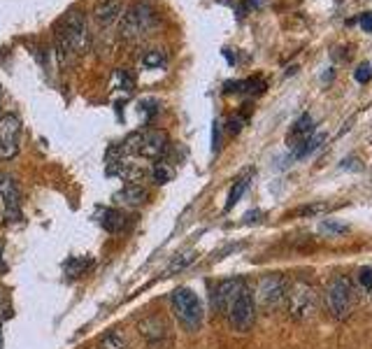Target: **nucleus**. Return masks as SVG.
I'll use <instances>...</instances> for the list:
<instances>
[{
  "label": "nucleus",
  "mask_w": 372,
  "mask_h": 349,
  "mask_svg": "<svg viewBox=\"0 0 372 349\" xmlns=\"http://www.w3.org/2000/svg\"><path fill=\"white\" fill-rule=\"evenodd\" d=\"M215 308L228 319V324L237 333H247L254 326L256 319V303L254 291L249 289L247 279L230 277L217 284L215 291Z\"/></svg>",
  "instance_id": "obj_1"
},
{
  "label": "nucleus",
  "mask_w": 372,
  "mask_h": 349,
  "mask_svg": "<svg viewBox=\"0 0 372 349\" xmlns=\"http://www.w3.org/2000/svg\"><path fill=\"white\" fill-rule=\"evenodd\" d=\"M286 312L294 321H309L314 319V314L319 310V293L316 286L305 277H296L294 282H289L286 286Z\"/></svg>",
  "instance_id": "obj_2"
},
{
  "label": "nucleus",
  "mask_w": 372,
  "mask_h": 349,
  "mask_svg": "<svg viewBox=\"0 0 372 349\" xmlns=\"http://www.w3.org/2000/svg\"><path fill=\"white\" fill-rule=\"evenodd\" d=\"M324 298L331 317H335L338 321H347L353 314V308H356V289H353L347 275H333L326 282Z\"/></svg>",
  "instance_id": "obj_3"
},
{
  "label": "nucleus",
  "mask_w": 372,
  "mask_h": 349,
  "mask_svg": "<svg viewBox=\"0 0 372 349\" xmlns=\"http://www.w3.org/2000/svg\"><path fill=\"white\" fill-rule=\"evenodd\" d=\"M158 16L156 10L149 3H135L130 5L119 19V35L123 40H140L145 38L156 26Z\"/></svg>",
  "instance_id": "obj_4"
},
{
  "label": "nucleus",
  "mask_w": 372,
  "mask_h": 349,
  "mask_svg": "<svg viewBox=\"0 0 372 349\" xmlns=\"http://www.w3.org/2000/svg\"><path fill=\"white\" fill-rule=\"evenodd\" d=\"M172 310L177 321L184 326V330L189 333H196L202 326V319H205V310H202V303L196 293L186 286H180V289L172 291Z\"/></svg>",
  "instance_id": "obj_5"
},
{
  "label": "nucleus",
  "mask_w": 372,
  "mask_h": 349,
  "mask_svg": "<svg viewBox=\"0 0 372 349\" xmlns=\"http://www.w3.org/2000/svg\"><path fill=\"white\" fill-rule=\"evenodd\" d=\"M286 286H289V279L281 275V273H268L259 279L256 284V291H254V303L256 308L263 310V312H272L284 305L286 298Z\"/></svg>",
  "instance_id": "obj_6"
},
{
  "label": "nucleus",
  "mask_w": 372,
  "mask_h": 349,
  "mask_svg": "<svg viewBox=\"0 0 372 349\" xmlns=\"http://www.w3.org/2000/svg\"><path fill=\"white\" fill-rule=\"evenodd\" d=\"M58 49L63 54H82L86 49V21L82 12H68L58 26Z\"/></svg>",
  "instance_id": "obj_7"
},
{
  "label": "nucleus",
  "mask_w": 372,
  "mask_h": 349,
  "mask_svg": "<svg viewBox=\"0 0 372 349\" xmlns=\"http://www.w3.org/2000/svg\"><path fill=\"white\" fill-rule=\"evenodd\" d=\"M21 121L16 115L0 117V161H10L19 154Z\"/></svg>",
  "instance_id": "obj_8"
},
{
  "label": "nucleus",
  "mask_w": 372,
  "mask_h": 349,
  "mask_svg": "<svg viewBox=\"0 0 372 349\" xmlns=\"http://www.w3.org/2000/svg\"><path fill=\"white\" fill-rule=\"evenodd\" d=\"M0 205L7 222H21V191L12 174H0Z\"/></svg>",
  "instance_id": "obj_9"
},
{
  "label": "nucleus",
  "mask_w": 372,
  "mask_h": 349,
  "mask_svg": "<svg viewBox=\"0 0 372 349\" xmlns=\"http://www.w3.org/2000/svg\"><path fill=\"white\" fill-rule=\"evenodd\" d=\"M167 150V135L165 130H145L140 135V145H138V156L149 161H161V156Z\"/></svg>",
  "instance_id": "obj_10"
},
{
  "label": "nucleus",
  "mask_w": 372,
  "mask_h": 349,
  "mask_svg": "<svg viewBox=\"0 0 372 349\" xmlns=\"http://www.w3.org/2000/svg\"><path fill=\"white\" fill-rule=\"evenodd\" d=\"M138 330H140V335H143L147 343H152V345L163 343V340L170 335V326H167V321L163 317H158V314L145 317L138 324Z\"/></svg>",
  "instance_id": "obj_11"
},
{
  "label": "nucleus",
  "mask_w": 372,
  "mask_h": 349,
  "mask_svg": "<svg viewBox=\"0 0 372 349\" xmlns=\"http://www.w3.org/2000/svg\"><path fill=\"white\" fill-rule=\"evenodd\" d=\"M312 135H314V119L309 115H303L289 130V137H286L289 147H294V150L298 152Z\"/></svg>",
  "instance_id": "obj_12"
},
{
  "label": "nucleus",
  "mask_w": 372,
  "mask_h": 349,
  "mask_svg": "<svg viewBox=\"0 0 372 349\" xmlns=\"http://www.w3.org/2000/svg\"><path fill=\"white\" fill-rule=\"evenodd\" d=\"M147 198H149V191H147V187L140 184V182H128V184L123 187L117 196H114V200H117V203L128 205V207L143 205Z\"/></svg>",
  "instance_id": "obj_13"
},
{
  "label": "nucleus",
  "mask_w": 372,
  "mask_h": 349,
  "mask_svg": "<svg viewBox=\"0 0 372 349\" xmlns=\"http://www.w3.org/2000/svg\"><path fill=\"white\" fill-rule=\"evenodd\" d=\"M93 16L100 26H112L121 19V0H98L93 7Z\"/></svg>",
  "instance_id": "obj_14"
},
{
  "label": "nucleus",
  "mask_w": 372,
  "mask_h": 349,
  "mask_svg": "<svg viewBox=\"0 0 372 349\" xmlns=\"http://www.w3.org/2000/svg\"><path fill=\"white\" fill-rule=\"evenodd\" d=\"M100 224L105 231L110 233H117V231H123V226H126V214L119 212V209H100Z\"/></svg>",
  "instance_id": "obj_15"
},
{
  "label": "nucleus",
  "mask_w": 372,
  "mask_h": 349,
  "mask_svg": "<svg viewBox=\"0 0 372 349\" xmlns=\"http://www.w3.org/2000/svg\"><path fill=\"white\" fill-rule=\"evenodd\" d=\"M265 89V82L263 80H244V82H228L226 84V91H247V93H261Z\"/></svg>",
  "instance_id": "obj_16"
},
{
  "label": "nucleus",
  "mask_w": 372,
  "mask_h": 349,
  "mask_svg": "<svg viewBox=\"0 0 372 349\" xmlns=\"http://www.w3.org/2000/svg\"><path fill=\"white\" fill-rule=\"evenodd\" d=\"M91 268H93V261H88V259H70L66 264V273L70 277H82Z\"/></svg>",
  "instance_id": "obj_17"
},
{
  "label": "nucleus",
  "mask_w": 372,
  "mask_h": 349,
  "mask_svg": "<svg viewBox=\"0 0 372 349\" xmlns=\"http://www.w3.org/2000/svg\"><path fill=\"white\" fill-rule=\"evenodd\" d=\"M247 187H249V177H240V179L235 182V187L230 189V194H228V200H226V207H224L226 212H228V209H233V207H235V203H237V200L242 198V194H244V191H247Z\"/></svg>",
  "instance_id": "obj_18"
},
{
  "label": "nucleus",
  "mask_w": 372,
  "mask_h": 349,
  "mask_svg": "<svg viewBox=\"0 0 372 349\" xmlns=\"http://www.w3.org/2000/svg\"><path fill=\"white\" fill-rule=\"evenodd\" d=\"M100 349H128V343H126V338L119 333V330H110L108 335H103Z\"/></svg>",
  "instance_id": "obj_19"
},
{
  "label": "nucleus",
  "mask_w": 372,
  "mask_h": 349,
  "mask_svg": "<svg viewBox=\"0 0 372 349\" xmlns=\"http://www.w3.org/2000/svg\"><path fill=\"white\" fill-rule=\"evenodd\" d=\"M193 261H196V251H186V254H182V256H177L170 266H167V270H165V275H175V273H180V270H184L186 266H191Z\"/></svg>",
  "instance_id": "obj_20"
},
{
  "label": "nucleus",
  "mask_w": 372,
  "mask_h": 349,
  "mask_svg": "<svg viewBox=\"0 0 372 349\" xmlns=\"http://www.w3.org/2000/svg\"><path fill=\"white\" fill-rule=\"evenodd\" d=\"M152 179L156 182V184H167V182L172 179V170L167 168L165 163H156L152 168Z\"/></svg>",
  "instance_id": "obj_21"
},
{
  "label": "nucleus",
  "mask_w": 372,
  "mask_h": 349,
  "mask_svg": "<svg viewBox=\"0 0 372 349\" xmlns=\"http://www.w3.org/2000/svg\"><path fill=\"white\" fill-rule=\"evenodd\" d=\"M143 63H145V68H161V66H165V54L161 49H152L145 54Z\"/></svg>",
  "instance_id": "obj_22"
},
{
  "label": "nucleus",
  "mask_w": 372,
  "mask_h": 349,
  "mask_svg": "<svg viewBox=\"0 0 372 349\" xmlns=\"http://www.w3.org/2000/svg\"><path fill=\"white\" fill-rule=\"evenodd\" d=\"M324 137L326 135H312V137H309L307 140V142L303 145V147H300V150L296 152V156H298V159H303V156H307V154H312L314 150H316V147L319 145H321L324 142Z\"/></svg>",
  "instance_id": "obj_23"
},
{
  "label": "nucleus",
  "mask_w": 372,
  "mask_h": 349,
  "mask_svg": "<svg viewBox=\"0 0 372 349\" xmlns=\"http://www.w3.org/2000/svg\"><path fill=\"white\" fill-rule=\"evenodd\" d=\"M321 231H324V233H329V235H344V233L349 231V226H347V224H340V222L329 219V222H324V224H321Z\"/></svg>",
  "instance_id": "obj_24"
},
{
  "label": "nucleus",
  "mask_w": 372,
  "mask_h": 349,
  "mask_svg": "<svg viewBox=\"0 0 372 349\" xmlns=\"http://www.w3.org/2000/svg\"><path fill=\"white\" fill-rule=\"evenodd\" d=\"M358 284L366 293H372V268H361L358 270Z\"/></svg>",
  "instance_id": "obj_25"
},
{
  "label": "nucleus",
  "mask_w": 372,
  "mask_h": 349,
  "mask_svg": "<svg viewBox=\"0 0 372 349\" xmlns=\"http://www.w3.org/2000/svg\"><path fill=\"white\" fill-rule=\"evenodd\" d=\"M326 209V205L324 203H314V205H303V207H298L296 209V217H314V214H321Z\"/></svg>",
  "instance_id": "obj_26"
},
{
  "label": "nucleus",
  "mask_w": 372,
  "mask_h": 349,
  "mask_svg": "<svg viewBox=\"0 0 372 349\" xmlns=\"http://www.w3.org/2000/svg\"><path fill=\"white\" fill-rule=\"evenodd\" d=\"M12 317V305H10V298H7V293L0 289V321L3 319H10Z\"/></svg>",
  "instance_id": "obj_27"
},
{
  "label": "nucleus",
  "mask_w": 372,
  "mask_h": 349,
  "mask_svg": "<svg viewBox=\"0 0 372 349\" xmlns=\"http://www.w3.org/2000/svg\"><path fill=\"white\" fill-rule=\"evenodd\" d=\"M353 77H356V82H361V84L370 82V77H372V68H370V63H361V66L356 68V73H353Z\"/></svg>",
  "instance_id": "obj_28"
},
{
  "label": "nucleus",
  "mask_w": 372,
  "mask_h": 349,
  "mask_svg": "<svg viewBox=\"0 0 372 349\" xmlns=\"http://www.w3.org/2000/svg\"><path fill=\"white\" fill-rule=\"evenodd\" d=\"M361 28L366 33H372V12H363L361 14Z\"/></svg>",
  "instance_id": "obj_29"
},
{
  "label": "nucleus",
  "mask_w": 372,
  "mask_h": 349,
  "mask_svg": "<svg viewBox=\"0 0 372 349\" xmlns=\"http://www.w3.org/2000/svg\"><path fill=\"white\" fill-rule=\"evenodd\" d=\"M242 117H233V119H230L228 121V130H230V133H237V130H240L242 128Z\"/></svg>",
  "instance_id": "obj_30"
},
{
  "label": "nucleus",
  "mask_w": 372,
  "mask_h": 349,
  "mask_svg": "<svg viewBox=\"0 0 372 349\" xmlns=\"http://www.w3.org/2000/svg\"><path fill=\"white\" fill-rule=\"evenodd\" d=\"M219 147V124H215V150Z\"/></svg>",
  "instance_id": "obj_31"
},
{
  "label": "nucleus",
  "mask_w": 372,
  "mask_h": 349,
  "mask_svg": "<svg viewBox=\"0 0 372 349\" xmlns=\"http://www.w3.org/2000/svg\"><path fill=\"white\" fill-rule=\"evenodd\" d=\"M5 268V259H3V247H0V270Z\"/></svg>",
  "instance_id": "obj_32"
},
{
  "label": "nucleus",
  "mask_w": 372,
  "mask_h": 349,
  "mask_svg": "<svg viewBox=\"0 0 372 349\" xmlns=\"http://www.w3.org/2000/svg\"><path fill=\"white\" fill-rule=\"evenodd\" d=\"M0 112H3V91H0Z\"/></svg>",
  "instance_id": "obj_33"
},
{
  "label": "nucleus",
  "mask_w": 372,
  "mask_h": 349,
  "mask_svg": "<svg viewBox=\"0 0 372 349\" xmlns=\"http://www.w3.org/2000/svg\"><path fill=\"white\" fill-rule=\"evenodd\" d=\"M0 343H3V333H0Z\"/></svg>",
  "instance_id": "obj_34"
}]
</instances>
